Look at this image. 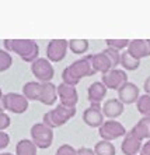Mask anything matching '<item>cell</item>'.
Returning <instances> with one entry per match:
<instances>
[{"label":"cell","instance_id":"cell-35","mask_svg":"<svg viewBox=\"0 0 150 155\" xmlns=\"http://www.w3.org/2000/svg\"><path fill=\"white\" fill-rule=\"evenodd\" d=\"M143 90L146 92L147 95H150V76L145 80V83H143Z\"/></svg>","mask_w":150,"mask_h":155},{"label":"cell","instance_id":"cell-18","mask_svg":"<svg viewBox=\"0 0 150 155\" xmlns=\"http://www.w3.org/2000/svg\"><path fill=\"white\" fill-rule=\"evenodd\" d=\"M124 110H125V105L118 98L107 99L103 105V113L108 119H117L124 113Z\"/></svg>","mask_w":150,"mask_h":155},{"label":"cell","instance_id":"cell-11","mask_svg":"<svg viewBox=\"0 0 150 155\" xmlns=\"http://www.w3.org/2000/svg\"><path fill=\"white\" fill-rule=\"evenodd\" d=\"M104 113H103V106L101 105H90L87 109H84L83 112V122L87 124L88 127H101L105 120H104Z\"/></svg>","mask_w":150,"mask_h":155},{"label":"cell","instance_id":"cell-8","mask_svg":"<svg viewBox=\"0 0 150 155\" xmlns=\"http://www.w3.org/2000/svg\"><path fill=\"white\" fill-rule=\"evenodd\" d=\"M69 49V41L66 39H52L46 45V59L51 63H59L65 59Z\"/></svg>","mask_w":150,"mask_h":155},{"label":"cell","instance_id":"cell-2","mask_svg":"<svg viewBox=\"0 0 150 155\" xmlns=\"http://www.w3.org/2000/svg\"><path fill=\"white\" fill-rule=\"evenodd\" d=\"M74 116H76V108H69V106L59 104L56 105L55 109H51L45 113L42 117V123L53 130L66 124Z\"/></svg>","mask_w":150,"mask_h":155},{"label":"cell","instance_id":"cell-34","mask_svg":"<svg viewBox=\"0 0 150 155\" xmlns=\"http://www.w3.org/2000/svg\"><path fill=\"white\" fill-rule=\"evenodd\" d=\"M139 155H150V140H147L146 143H143Z\"/></svg>","mask_w":150,"mask_h":155},{"label":"cell","instance_id":"cell-4","mask_svg":"<svg viewBox=\"0 0 150 155\" xmlns=\"http://www.w3.org/2000/svg\"><path fill=\"white\" fill-rule=\"evenodd\" d=\"M29 133H31V140L39 150H46L53 143V130L42 122L32 124Z\"/></svg>","mask_w":150,"mask_h":155},{"label":"cell","instance_id":"cell-7","mask_svg":"<svg viewBox=\"0 0 150 155\" xmlns=\"http://www.w3.org/2000/svg\"><path fill=\"white\" fill-rule=\"evenodd\" d=\"M128 81L129 80H128L126 71L121 70V69H112L108 73H105V74L101 76V83H103L108 90H114V91H118L119 88H122Z\"/></svg>","mask_w":150,"mask_h":155},{"label":"cell","instance_id":"cell-23","mask_svg":"<svg viewBox=\"0 0 150 155\" xmlns=\"http://www.w3.org/2000/svg\"><path fill=\"white\" fill-rule=\"evenodd\" d=\"M95 155H117V148L111 141L101 140L94 145Z\"/></svg>","mask_w":150,"mask_h":155},{"label":"cell","instance_id":"cell-28","mask_svg":"<svg viewBox=\"0 0 150 155\" xmlns=\"http://www.w3.org/2000/svg\"><path fill=\"white\" fill-rule=\"evenodd\" d=\"M103 52L108 56V59H110L111 63H112L114 69H118V66L121 64V53L118 51H115V49H111V48H107Z\"/></svg>","mask_w":150,"mask_h":155},{"label":"cell","instance_id":"cell-29","mask_svg":"<svg viewBox=\"0 0 150 155\" xmlns=\"http://www.w3.org/2000/svg\"><path fill=\"white\" fill-rule=\"evenodd\" d=\"M62 83H65V84H67V85H73V87H76L77 84L80 83L79 80H76V77L70 73V70L67 69V67H65V70L62 71Z\"/></svg>","mask_w":150,"mask_h":155},{"label":"cell","instance_id":"cell-36","mask_svg":"<svg viewBox=\"0 0 150 155\" xmlns=\"http://www.w3.org/2000/svg\"><path fill=\"white\" fill-rule=\"evenodd\" d=\"M4 94H3V91H2V88H0V102H2V99H3Z\"/></svg>","mask_w":150,"mask_h":155},{"label":"cell","instance_id":"cell-37","mask_svg":"<svg viewBox=\"0 0 150 155\" xmlns=\"http://www.w3.org/2000/svg\"><path fill=\"white\" fill-rule=\"evenodd\" d=\"M0 155H15V154H11V152H4V154H0Z\"/></svg>","mask_w":150,"mask_h":155},{"label":"cell","instance_id":"cell-3","mask_svg":"<svg viewBox=\"0 0 150 155\" xmlns=\"http://www.w3.org/2000/svg\"><path fill=\"white\" fill-rule=\"evenodd\" d=\"M29 101L22 94L19 92H7L4 94L2 99V108L7 112L15 113V115H22L28 110Z\"/></svg>","mask_w":150,"mask_h":155},{"label":"cell","instance_id":"cell-26","mask_svg":"<svg viewBox=\"0 0 150 155\" xmlns=\"http://www.w3.org/2000/svg\"><path fill=\"white\" fill-rule=\"evenodd\" d=\"M13 66V58H11L10 52L6 49H0V73L7 71Z\"/></svg>","mask_w":150,"mask_h":155},{"label":"cell","instance_id":"cell-15","mask_svg":"<svg viewBox=\"0 0 150 155\" xmlns=\"http://www.w3.org/2000/svg\"><path fill=\"white\" fill-rule=\"evenodd\" d=\"M126 51L136 59L149 58L150 56V39H132Z\"/></svg>","mask_w":150,"mask_h":155},{"label":"cell","instance_id":"cell-33","mask_svg":"<svg viewBox=\"0 0 150 155\" xmlns=\"http://www.w3.org/2000/svg\"><path fill=\"white\" fill-rule=\"evenodd\" d=\"M77 155H95V152H94V150H91V148L81 147L77 150Z\"/></svg>","mask_w":150,"mask_h":155},{"label":"cell","instance_id":"cell-10","mask_svg":"<svg viewBox=\"0 0 150 155\" xmlns=\"http://www.w3.org/2000/svg\"><path fill=\"white\" fill-rule=\"evenodd\" d=\"M58 99H60V104L65 106L76 108L77 102H79V92H77L76 87L60 83L58 85Z\"/></svg>","mask_w":150,"mask_h":155},{"label":"cell","instance_id":"cell-25","mask_svg":"<svg viewBox=\"0 0 150 155\" xmlns=\"http://www.w3.org/2000/svg\"><path fill=\"white\" fill-rule=\"evenodd\" d=\"M136 109H138V112L140 115L150 117V95L147 94L140 95L138 102H136Z\"/></svg>","mask_w":150,"mask_h":155},{"label":"cell","instance_id":"cell-21","mask_svg":"<svg viewBox=\"0 0 150 155\" xmlns=\"http://www.w3.org/2000/svg\"><path fill=\"white\" fill-rule=\"evenodd\" d=\"M121 66L125 71H135L140 67V59L133 58L128 51H124L121 53Z\"/></svg>","mask_w":150,"mask_h":155},{"label":"cell","instance_id":"cell-13","mask_svg":"<svg viewBox=\"0 0 150 155\" xmlns=\"http://www.w3.org/2000/svg\"><path fill=\"white\" fill-rule=\"evenodd\" d=\"M58 101V85L52 83H41V90L38 95V102L46 106H52Z\"/></svg>","mask_w":150,"mask_h":155},{"label":"cell","instance_id":"cell-14","mask_svg":"<svg viewBox=\"0 0 150 155\" xmlns=\"http://www.w3.org/2000/svg\"><path fill=\"white\" fill-rule=\"evenodd\" d=\"M143 141L138 138L135 134L129 130L128 133L124 136V140L121 143V150L124 155H138L142 150Z\"/></svg>","mask_w":150,"mask_h":155},{"label":"cell","instance_id":"cell-16","mask_svg":"<svg viewBox=\"0 0 150 155\" xmlns=\"http://www.w3.org/2000/svg\"><path fill=\"white\" fill-rule=\"evenodd\" d=\"M90 61L93 64V69H94L95 73H101V74H105L110 70H112V63L108 59L104 52H100V53H94V54H87Z\"/></svg>","mask_w":150,"mask_h":155},{"label":"cell","instance_id":"cell-17","mask_svg":"<svg viewBox=\"0 0 150 155\" xmlns=\"http://www.w3.org/2000/svg\"><path fill=\"white\" fill-rule=\"evenodd\" d=\"M107 88L101 81H94L93 84H90L87 90V97H88V101L91 105H101V102L105 99V95H107Z\"/></svg>","mask_w":150,"mask_h":155},{"label":"cell","instance_id":"cell-5","mask_svg":"<svg viewBox=\"0 0 150 155\" xmlns=\"http://www.w3.org/2000/svg\"><path fill=\"white\" fill-rule=\"evenodd\" d=\"M31 73L38 80V83H51L55 77V69L46 58H38L31 63Z\"/></svg>","mask_w":150,"mask_h":155},{"label":"cell","instance_id":"cell-22","mask_svg":"<svg viewBox=\"0 0 150 155\" xmlns=\"http://www.w3.org/2000/svg\"><path fill=\"white\" fill-rule=\"evenodd\" d=\"M41 90V83L38 81H28L22 85V95L28 101H38V95Z\"/></svg>","mask_w":150,"mask_h":155},{"label":"cell","instance_id":"cell-30","mask_svg":"<svg viewBox=\"0 0 150 155\" xmlns=\"http://www.w3.org/2000/svg\"><path fill=\"white\" fill-rule=\"evenodd\" d=\"M10 124H11L10 116H9L7 113H6V110L0 106V131H4L6 129H9Z\"/></svg>","mask_w":150,"mask_h":155},{"label":"cell","instance_id":"cell-6","mask_svg":"<svg viewBox=\"0 0 150 155\" xmlns=\"http://www.w3.org/2000/svg\"><path fill=\"white\" fill-rule=\"evenodd\" d=\"M126 133L128 131H126L124 124L114 119L105 120L101 124V127L98 129V134L101 137V140H105V141H114L119 137H124Z\"/></svg>","mask_w":150,"mask_h":155},{"label":"cell","instance_id":"cell-32","mask_svg":"<svg viewBox=\"0 0 150 155\" xmlns=\"http://www.w3.org/2000/svg\"><path fill=\"white\" fill-rule=\"evenodd\" d=\"M10 144V136L6 131H0V150L7 148Z\"/></svg>","mask_w":150,"mask_h":155},{"label":"cell","instance_id":"cell-27","mask_svg":"<svg viewBox=\"0 0 150 155\" xmlns=\"http://www.w3.org/2000/svg\"><path fill=\"white\" fill-rule=\"evenodd\" d=\"M129 39H105L107 48H111V49H115V51L121 52L124 49L129 46Z\"/></svg>","mask_w":150,"mask_h":155},{"label":"cell","instance_id":"cell-24","mask_svg":"<svg viewBox=\"0 0 150 155\" xmlns=\"http://www.w3.org/2000/svg\"><path fill=\"white\" fill-rule=\"evenodd\" d=\"M90 43L87 39H70L69 41V49L74 54H83L88 51Z\"/></svg>","mask_w":150,"mask_h":155},{"label":"cell","instance_id":"cell-12","mask_svg":"<svg viewBox=\"0 0 150 155\" xmlns=\"http://www.w3.org/2000/svg\"><path fill=\"white\" fill-rule=\"evenodd\" d=\"M139 97H140L139 87L136 85L135 83H131V81H128L122 88L118 90V99L124 105L136 104L138 99H139Z\"/></svg>","mask_w":150,"mask_h":155},{"label":"cell","instance_id":"cell-9","mask_svg":"<svg viewBox=\"0 0 150 155\" xmlns=\"http://www.w3.org/2000/svg\"><path fill=\"white\" fill-rule=\"evenodd\" d=\"M67 69L70 70V73L76 77V80L81 81V78H84V77H90V76H94L95 71L93 69V64L88 56H83L81 59H77L74 60L72 64L67 66Z\"/></svg>","mask_w":150,"mask_h":155},{"label":"cell","instance_id":"cell-31","mask_svg":"<svg viewBox=\"0 0 150 155\" xmlns=\"http://www.w3.org/2000/svg\"><path fill=\"white\" fill-rule=\"evenodd\" d=\"M55 155H77V150L70 144H62L56 150Z\"/></svg>","mask_w":150,"mask_h":155},{"label":"cell","instance_id":"cell-1","mask_svg":"<svg viewBox=\"0 0 150 155\" xmlns=\"http://www.w3.org/2000/svg\"><path fill=\"white\" fill-rule=\"evenodd\" d=\"M4 49L10 53H15L27 63H32L38 59L39 46L34 39H4Z\"/></svg>","mask_w":150,"mask_h":155},{"label":"cell","instance_id":"cell-19","mask_svg":"<svg viewBox=\"0 0 150 155\" xmlns=\"http://www.w3.org/2000/svg\"><path fill=\"white\" fill-rule=\"evenodd\" d=\"M131 131L142 141L150 140V117L149 116H143L142 119L132 127Z\"/></svg>","mask_w":150,"mask_h":155},{"label":"cell","instance_id":"cell-20","mask_svg":"<svg viewBox=\"0 0 150 155\" xmlns=\"http://www.w3.org/2000/svg\"><path fill=\"white\" fill-rule=\"evenodd\" d=\"M15 155H38V147L32 140L22 138L15 145Z\"/></svg>","mask_w":150,"mask_h":155}]
</instances>
